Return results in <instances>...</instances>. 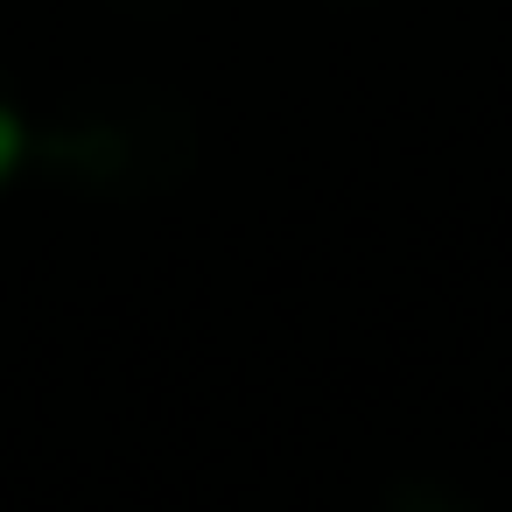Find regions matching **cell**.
Returning <instances> with one entry per match:
<instances>
[{
  "label": "cell",
  "mask_w": 512,
  "mask_h": 512,
  "mask_svg": "<svg viewBox=\"0 0 512 512\" xmlns=\"http://www.w3.org/2000/svg\"><path fill=\"white\" fill-rule=\"evenodd\" d=\"M8 155H15V106L0 99V169H8Z\"/></svg>",
  "instance_id": "7a4b0ae2"
},
{
  "label": "cell",
  "mask_w": 512,
  "mask_h": 512,
  "mask_svg": "<svg viewBox=\"0 0 512 512\" xmlns=\"http://www.w3.org/2000/svg\"><path fill=\"white\" fill-rule=\"evenodd\" d=\"M50 169L78 190H99V197H155V190H176L190 176V113L148 85H106V92H85L57 113L50 141H43Z\"/></svg>",
  "instance_id": "6da1fadb"
}]
</instances>
